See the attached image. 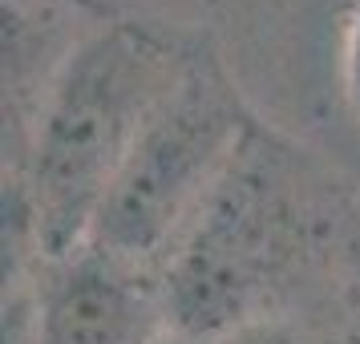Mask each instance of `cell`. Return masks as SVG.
Segmentation results:
<instances>
[{
  "label": "cell",
  "instance_id": "8992f818",
  "mask_svg": "<svg viewBox=\"0 0 360 344\" xmlns=\"http://www.w3.org/2000/svg\"><path fill=\"white\" fill-rule=\"evenodd\" d=\"M340 82L348 110L360 117V0H352V13L344 20V45H340Z\"/></svg>",
  "mask_w": 360,
  "mask_h": 344
},
{
  "label": "cell",
  "instance_id": "6da1fadb",
  "mask_svg": "<svg viewBox=\"0 0 360 344\" xmlns=\"http://www.w3.org/2000/svg\"><path fill=\"white\" fill-rule=\"evenodd\" d=\"M356 267V191L316 150L255 117L158 276L170 332L214 340L304 320Z\"/></svg>",
  "mask_w": 360,
  "mask_h": 344
},
{
  "label": "cell",
  "instance_id": "277c9868",
  "mask_svg": "<svg viewBox=\"0 0 360 344\" xmlns=\"http://www.w3.org/2000/svg\"><path fill=\"white\" fill-rule=\"evenodd\" d=\"M37 308V344H162L170 336L162 276L89 243L41 263Z\"/></svg>",
  "mask_w": 360,
  "mask_h": 344
},
{
  "label": "cell",
  "instance_id": "9c48e42d",
  "mask_svg": "<svg viewBox=\"0 0 360 344\" xmlns=\"http://www.w3.org/2000/svg\"><path fill=\"white\" fill-rule=\"evenodd\" d=\"M162 344H191V340H182V336H174V332H170V336H166Z\"/></svg>",
  "mask_w": 360,
  "mask_h": 344
},
{
  "label": "cell",
  "instance_id": "ba28073f",
  "mask_svg": "<svg viewBox=\"0 0 360 344\" xmlns=\"http://www.w3.org/2000/svg\"><path fill=\"white\" fill-rule=\"evenodd\" d=\"M20 4H41V0H4V8H20Z\"/></svg>",
  "mask_w": 360,
  "mask_h": 344
},
{
  "label": "cell",
  "instance_id": "7a4b0ae2",
  "mask_svg": "<svg viewBox=\"0 0 360 344\" xmlns=\"http://www.w3.org/2000/svg\"><path fill=\"white\" fill-rule=\"evenodd\" d=\"M202 45L195 29L105 17L65 57L20 150L4 158V186L25 203L45 263L85 243L122 163Z\"/></svg>",
  "mask_w": 360,
  "mask_h": 344
},
{
  "label": "cell",
  "instance_id": "5b68a950",
  "mask_svg": "<svg viewBox=\"0 0 360 344\" xmlns=\"http://www.w3.org/2000/svg\"><path fill=\"white\" fill-rule=\"evenodd\" d=\"M300 344H360V267L320 308L292 324Z\"/></svg>",
  "mask_w": 360,
  "mask_h": 344
},
{
  "label": "cell",
  "instance_id": "3957f363",
  "mask_svg": "<svg viewBox=\"0 0 360 344\" xmlns=\"http://www.w3.org/2000/svg\"><path fill=\"white\" fill-rule=\"evenodd\" d=\"M255 117L259 114L247 106L243 89L207 41L122 163L85 243L162 272L166 255L223 179Z\"/></svg>",
  "mask_w": 360,
  "mask_h": 344
},
{
  "label": "cell",
  "instance_id": "52a82bcc",
  "mask_svg": "<svg viewBox=\"0 0 360 344\" xmlns=\"http://www.w3.org/2000/svg\"><path fill=\"white\" fill-rule=\"evenodd\" d=\"M191 344H300V340H295L292 324H255L227 332V336H214V340H191Z\"/></svg>",
  "mask_w": 360,
  "mask_h": 344
}]
</instances>
